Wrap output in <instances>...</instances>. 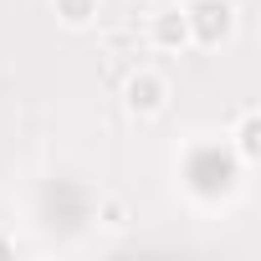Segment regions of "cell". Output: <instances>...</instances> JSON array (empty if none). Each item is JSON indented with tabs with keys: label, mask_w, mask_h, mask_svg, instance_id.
<instances>
[{
	"label": "cell",
	"mask_w": 261,
	"mask_h": 261,
	"mask_svg": "<svg viewBox=\"0 0 261 261\" xmlns=\"http://www.w3.org/2000/svg\"><path fill=\"white\" fill-rule=\"evenodd\" d=\"M185 21H190V46H220L236 31V6L230 0H190Z\"/></svg>",
	"instance_id": "1"
},
{
	"label": "cell",
	"mask_w": 261,
	"mask_h": 261,
	"mask_svg": "<svg viewBox=\"0 0 261 261\" xmlns=\"http://www.w3.org/2000/svg\"><path fill=\"white\" fill-rule=\"evenodd\" d=\"M123 102H128V113H139V118H159L164 102H169V82H164V72L139 67L134 77L123 82Z\"/></svg>",
	"instance_id": "2"
},
{
	"label": "cell",
	"mask_w": 261,
	"mask_h": 261,
	"mask_svg": "<svg viewBox=\"0 0 261 261\" xmlns=\"http://www.w3.org/2000/svg\"><path fill=\"white\" fill-rule=\"evenodd\" d=\"M149 41H154L159 51H185V46H190V21H185V6H179V11H159V16L149 21Z\"/></svg>",
	"instance_id": "3"
},
{
	"label": "cell",
	"mask_w": 261,
	"mask_h": 261,
	"mask_svg": "<svg viewBox=\"0 0 261 261\" xmlns=\"http://www.w3.org/2000/svg\"><path fill=\"white\" fill-rule=\"evenodd\" d=\"M51 11H57V21H62V26L87 31V26L97 21V11H102V0H51Z\"/></svg>",
	"instance_id": "4"
},
{
	"label": "cell",
	"mask_w": 261,
	"mask_h": 261,
	"mask_svg": "<svg viewBox=\"0 0 261 261\" xmlns=\"http://www.w3.org/2000/svg\"><path fill=\"white\" fill-rule=\"evenodd\" d=\"M256 134H261V118H256V108H246V113H241V128H236V154H241V164H256Z\"/></svg>",
	"instance_id": "5"
}]
</instances>
